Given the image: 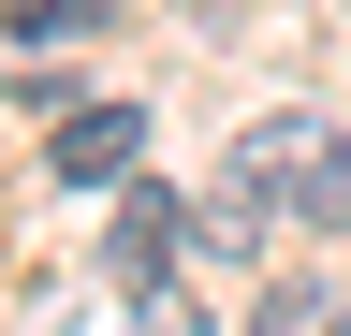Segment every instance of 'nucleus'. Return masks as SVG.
<instances>
[{"mask_svg": "<svg viewBox=\"0 0 351 336\" xmlns=\"http://www.w3.org/2000/svg\"><path fill=\"white\" fill-rule=\"evenodd\" d=\"M234 205H307L322 234H351V132L337 117H249L234 132Z\"/></svg>", "mask_w": 351, "mask_h": 336, "instance_id": "f257e3e1", "label": "nucleus"}, {"mask_svg": "<svg viewBox=\"0 0 351 336\" xmlns=\"http://www.w3.org/2000/svg\"><path fill=\"white\" fill-rule=\"evenodd\" d=\"M132 161H147V117H132V103H88V117L44 132V176H59V190H117Z\"/></svg>", "mask_w": 351, "mask_h": 336, "instance_id": "f03ea898", "label": "nucleus"}, {"mask_svg": "<svg viewBox=\"0 0 351 336\" xmlns=\"http://www.w3.org/2000/svg\"><path fill=\"white\" fill-rule=\"evenodd\" d=\"M176 248H191L176 190H132V205H117V278H132V292H147V278H176Z\"/></svg>", "mask_w": 351, "mask_h": 336, "instance_id": "7ed1b4c3", "label": "nucleus"}, {"mask_svg": "<svg viewBox=\"0 0 351 336\" xmlns=\"http://www.w3.org/2000/svg\"><path fill=\"white\" fill-rule=\"evenodd\" d=\"M351 307H337V292H307V278H278V292H263V307H249V336H337Z\"/></svg>", "mask_w": 351, "mask_h": 336, "instance_id": "20e7f679", "label": "nucleus"}, {"mask_svg": "<svg viewBox=\"0 0 351 336\" xmlns=\"http://www.w3.org/2000/svg\"><path fill=\"white\" fill-rule=\"evenodd\" d=\"M0 29H15V44H88L103 0H0Z\"/></svg>", "mask_w": 351, "mask_h": 336, "instance_id": "39448f33", "label": "nucleus"}, {"mask_svg": "<svg viewBox=\"0 0 351 336\" xmlns=\"http://www.w3.org/2000/svg\"><path fill=\"white\" fill-rule=\"evenodd\" d=\"M132 336H205V307H191L176 278H147V307H132Z\"/></svg>", "mask_w": 351, "mask_h": 336, "instance_id": "423d86ee", "label": "nucleus"}]
</instances>
